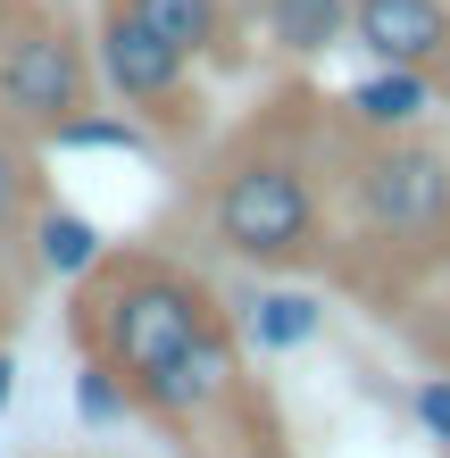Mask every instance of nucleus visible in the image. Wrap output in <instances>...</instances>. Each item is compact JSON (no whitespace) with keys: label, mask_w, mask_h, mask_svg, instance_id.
Masks as SVG:
<instances>
[{"label":"nucleus","mask_w":450,"mask_h":458,"mask_svg":"<svg viewBox=\"0 0 450 458\" xmlns=\"http://www.w3.org/2000/svg\"><path fill=\"white\" fill-rule=\"evenodd\" d=\"M326 200H334L326 284L351 292L376 326H392L417 292L450 276V142L434 125H351L334 109Z\"/></svg>","instance_id":"obj_1"},{"label":"nucleus","mask_w":450,"mask_h":458,"mask_svg":"<svg viewBox=\"0 0 450 458\" xmlns=\"http://www.w3.org/2000/svg\"><path fill=\"white\" fill-rule=\"evenodd\" d=\"M334 100L317 84H276L259 109L200 158L192 208L200 242L250 276H326L334 200H326Z\"/></svg>","instance_id":"obj_2"},{"label":"nucleus","mask_w":450,"mask_h":458,"mask_svg":"<svg viewBox=\"0 0 450 458\" xmlns=\"http://www.w3.org/2000/svg\"><path fill=\"white\" fill-rule=\"evenodd\" d=\"M225 317V292L183 267L175 250H100L84 276H75V309L67 334L84 359L117 367L125 400L150 392L167 367L192 359V342Z\"/></svg>","instance_id":"obj_3"},{"label":"nucleus","mask_w":450,"mask_h":458,"mask_svg":"<svg viewBox=\"0 0 450 458\" xmlns=\"http://www.w3.org/2000/svg\"><path fill=\"white\" fill-rule=\"evenodd\" d=\"M134 417H150L183 458H301L293 417L276 384L259 375V350L242 342L233 309L192 342V359L167 367L150 392H134Z\"/></svg>","instance_id":"obj_4"},{"label":"nucleus","mask_w":450,"mask_h":458,"mask_svg":"<svg viewBox=\"0 0 450 458\" xmlns=\"http://www.w3.org/2000/svg\"><path fill=\"white\" fill-rule=\"evenodd\" d=\"M92 42L75 34L67 9L50 0H17V25L0 42V125L25 142H50L67 117L92 109Z\"/></svg>","instance_id":"obj_5"},{"label":"nucleus","mask_w":450,"mask_h":458,"mask_svg":"<svg viewBox=\"0 0 450 458\" xmlns=\"http://www.w3.org/2000/svg\"><path fill=\"white\" fill-rule=\"evenodd\" d=\"M92 75L150 133H200V84H192L200 67L175 42H158L125 0H100V17H92Z\"/></svg>","instance_id":"obj_6"},{"label":"nucleus","mask_w":450,"mask_h":458,"mask_svg":"<svg viewBox=\"0 0 450 458\" xmlns=\"http://www.w3.org/2000/svg\"><path fill=\"white\" fill-rule=\"evenodd\" d=\"M351 42L450 100V0H351Z\"/></svg>","instance_id":"obj_7"},{"label":"nucleus","mask_w":450,"mask_h":458,"mask_svg":"<svg viewBox=\"0 0 450 458\" xmlns=\"http://www.w3.org/2000/svg\"><path fill=\"white\" fill-rule=\"evenodd\" d=\"M192 67H242V0H125Z\"/></svg>","instance_id":"obj_8"},{"label":"nucleus","mask_w":450,"mask_h":458,"mask_svg":"<svg viewBox=\"0 0 450 458\" xmlns=\"http://www.w3.org/2000/svg\"><path fill=\"white\" fill-rule=\"evenodd\" d=\"M233 326H242V342L267 359V350H301L317 342V326H326V301L317 292H293V276H259V292H242V301H225Z\"/></svg>","instance_id":"obj_9"},{"label":"nucleus","mask_w":450,"mask_h":458,"mask_svg":"<svg viewBox=\"0 0 450 458\" xmlns=\"http://www.w3.org/2000/svg\"><path fill=\"white\" fill-rule=\"evenodd\" d=\"M242 17L284 59H326V50L351 42V0H242Z\"/></svg>","instance_id":"obj_10"},{"label":"nucleus","mask_w":450,"mask_h":458,"mask_svg":"<svg viewBox=\"0 0 450 458\" xmlns=\"http://www.w3.org/2000/svg\"><path fill=\"white\" fill-rule=\"evenodd\" d=\"M100 250H109V242H100V225L75 217V208H59V200H42L34 225H25V259H34L42 276H59V284H75Z\"/></svg>","instance_id":"obj_11"},{"label":"nucleus","mask_w":450,"mask_h":458,"mask_svg":"<svg viewBox=\"0 0 450 458\" xmlns=\"http://www.w3.org/2000/svg\"><path fill=\"white\" fill-rule=\"evenodd\" d=\"M434 84L426 75H401V67H376L367 84H351V92H334V109L351 117V125H426V109H434Z\"/></svg>","instance_id":"obj_12"},{"label":"nucleus","mask_w":450,"mask_h":458,"mask_svg":"<svg viewBox=\"0 0 450 458\" xmlns=\"http://www.w3.org/2000/svg\"><path fill=\"white\" fill-rule=\"evenodd\" d=\"M42 142H25V133L0 125V250H17L25 225H34V208H42Z\"/></svg>","instance_id":"obj_13"},{"label":"nucleus","mask_w":450,"mask_h":458,"mask_svg":"<svg viewBox=\"0 0 450 458\" xmlns=\"http://www.w3.org/2000/svg\"><path fill=\"white\" fill-rule=\"evenodd\" d=\"M392 342H401L417 367H442V375H450V276H442L434 292H417V301L392 317Z\"/></svg>","instance_id":"obj_14"},{"label":"nucleus","mask_w":450,"mask_h":458,"mask_svg":"<svg viewBox=\"0 0 450 458\" xmlns=\"http://www.w3.org/2000/svg\"><path fill=\"white\" fill-rule=\"evenodd\" d=\"M75 417H84V425H117V417H134V400H125L117 367L84 359V375H75Z\"/></svg>","instance_id":"obj_15"},{"label":"nucleus","mask_w":450,"mask_h":458,"mask_svg":"<svg viewBox=\"0 0 450 458\" xmlns=\"http://www.w3.org/2000/svg\"><path fill=\"white\" fill-rule=\"evenodd\" d=\"M409 409H417V425L450 450V375H442V367H426V384L409 392Z\"/></svg>","instance_id":"obj_16"},{"label":"nucleus","mask_w":450,"mask_h":458,"mask_svg":"<svg viewBox=\"0 0 450 458\" xmlns=\"http://www.w3.org/2000/svg\"><path fill=\"white\" fill-rule=\"evenodd\" d=\"M9 400H17V359L0 350V409H9Z\"/></svg>","instance_id":"obj_17"},{"label":"nucleus","mask_w":450,"mask_h":458,"mask_svg":"<svg viewBox=\"0 0 450 458\" xmlns=\"http://www.w3.org/2000/svg\"><path fill=\"white\" fill-rule=\"evenodd\" d=\"M9 25H17V0H0V42H9Z\"/></svg>","instance_id":"obj_18"}]
</instances>
